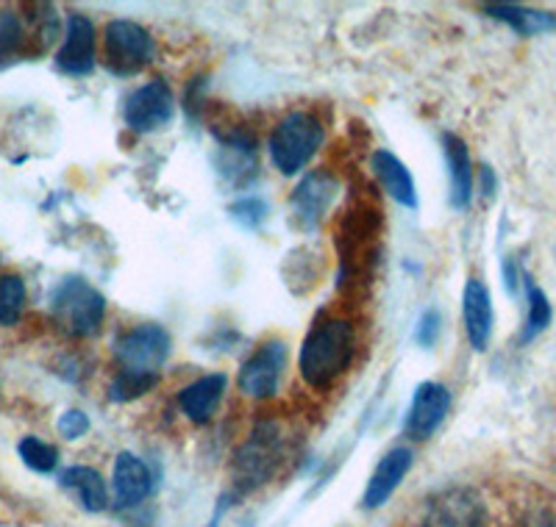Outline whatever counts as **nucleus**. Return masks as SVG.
Returning a JSON list of instances; mask_svg holds the SVG:
<instances>
[{
	"instance_id": "f257e3e1",
	"label": "nucleus",
	"mask_w": 556,
	"mask_h": 527,
	"mask_svg": "<svg viewBox=\"0 0 556 527\" xmlns=\"http://www.w3.org/2000/svg\"><path fill=\"white\" fill-rule=\"evenodd\" d=\"M354 356L356 327L342 317H329V320L315 322L306 333L301 356H298V372L309 389L326 391L345 375Z\"/></svg>"
},
{
	"instance_id": "f03ea898",
	"label": "nucleus",
	"mask_w": 556,
	"mask_h": 527,
	"mask_svg": "<svg viewBox=\"0 0 556 527\" xmlns=\"http://www.w3.org/2000/svg\"><path fill=\"white\" fill-rule=\"evenodd\" d=\"M287 461V434L278 422L265 420L253 427L231 461L237 491H253L270 484Z\"/></svg>"
},
{
	"instance_id": "7ed1b4c3",
	"label": "nucleus",
	"mask_w": 556,
	"mask_h": 527,
	"mask_svg": "<svg viewBox=\"0 0 556 527\" xmlns=\"http://www.w3.org/2000/svg\"><path fill=\"white\" fill-rule=\"evenodd\" d=\"M51 317L56 327L73 339L96 336L106 317V297L81 275H70L51 292Z\"/></svg>"
},
{
	"instance_id": "20e7f679",
	"label": "nucleus",
	"mask_w": 556,
	"mask_h": 527,
	"mask_svg": "<svg viewBox=\"0 0 556 527\" xmlns=\"http://www.w3.org/2000/svg\"><path fill=\"white\" fill-rule=\"evenodd\" d=\"M323 145L320 119L309 112H290L281 117L267 139L270 162L281 176H298L309 167Z\"/></svg>"
},
{
	"instance_id": "39448f33",
	"label": "nucleus",
	"mask_w": 556,
	"mask_h": 527,
	"mask_svg": "<svg viewBox=\"0 0 556 527\" xmlns=\"http://www.w3.org/2000/svg\"><path fill=\"white\" fill-rule=\"evenodd\" d=\"M173 350V339L165 325L146 322L134 325L114 339V361L121 370L146 372V375H162V367L167 364Z\"/></svg>"
},
{
	"instance_id": "423d86ee",
	"label": "nucleus",
	"mask_w": 556,
	"mask_h": 527,
	"mask_svg": "<svg viewBox=\"0 0 556 527\" xmlns=\"http://www.w3.org/2000/svg\"><path fill=\"white\" fill-rule=\"evenodd\" d=\"M106 42V64L114 76H137L156 56V42L151 31L134 20H112L103 31Z\"/></svg>"
},
{
	"instance_id": "0eeeda50",
	"label": "nucleus",
	"mask_w": 556,
	"mask_h": 527,
	"mask_svg": "<svg viewBox=\"0 0 556 527\" xmlns=\"http://www.w3.org/2000/svg\"><path fill=\"white\" fill-rule=\"evenodd\" d=\"M176 117V94L165 78H153L142 83L126 98L123 119L134 133H153L170 126Z\"/></svg>"
},
{
	"instance_id": "6e6552de",
	"label": "nucleus",
	"mask_w": 556,
	"mask_h": 527,
	"mask_svg": "<svg viewBox=\"0 0 556 527\" xmlns=\"http://www.w3.org/2000/svg\"><path fill=\"white\" fill-rule=\"evenodd\" d=\"M287 361H290V352L281 339H273L260 345L251 352L245 364L240 367V375H237V386L245 397L253 400H267L278 391L281 386V377L287 372Z\"/></svg>"
},
{
	"instance_id": "1a4fd4ad",
	"label": "nucleus",
	"mask_w": 556,
	"mask_h": 527,
	"mask_svg": "<svg viewBox=\"0 0 556 527\" xmlns=\"http://www.w3.org/2000/svg\"><path fill=\"white\" fill-rule=\"evenodd\" d=\"M451 411V389L437 381L420 383L412 395L404 416V434L415 441H426L445 422Z\"/></svg>"
},
{
	"instance_id": "9d476101",
	"label": "nucleus",
	"mask_w": 556,
	"mask_h": 527,
	"mask_svg": "<svg viewBox=\"0 0 556 527\" xmlns=\"http://www.w3.org/2000/svg\"><path fill=\"white\" fill-rule=\"evenodd\" d=\"M337 192H340V181L329 176V172L315 170L301 178L290 195V206L292 214H295L298 228L315 231L323 222V217H326V211L334 206Z\"/></svg>"
},
{
	"instance_id": "9b49d317",
	"label": "nucleus",
	"mask_w": 556,
	"mask_h": 527,
	"mask_svg": "<svg viewBox=\"0 0 556 527\" xmlns=\"http://www.w3.org/2000/svg\"><path fill=\"white\" fill-rule=\"evenodd\" d=\"M484 502L470 489H445L429 502L424 527H484Z\"/></svg>"
},
{
	"instance_id": "f8f14e48",
	"label": "nucleus",
	"mask_w": 556,
	"mask_h": 527,
	"mask_svg": "<svg viewBox=\"0 0 556 527\" xmlns=\"http://www.w3.org/2000/svg\"><path fill=\"white\" fill-rule=\"evenodd\" d=\"M56 67L67 76H89L96 69V26L87 14H70Z\"/></svg>"
},
{
	"instance_id": "ddd939ff",
	"label": "nucleus",
	"mask_w": 556,
	"mask_h": 527,
	"mask_svg": "<svg viewBox=\"0 0 556 527\" xmlns=\"http://www.w3.org/2000/svg\"><path fill=\"white\" fill-rule=\"evenodd\" d=\"M462 320H465V333L473 350L484 352L493 336V297L481 278H468L465 292H462Z\"/></svg>"
},
{
	"instance_id": "4468645a",
	"label": "nucleus",
	"mask_w": 556,
	"mask_h": 527,
	"mask_svg": "<svg viewBox=\"0 0 556 527\" xmlns=\"http://www.w3.org/2000/svg\"><path fill=\"white\" fill-rule=\"evenodd\" d=\"M228 389V375L223 372H208L201 375L198 381L187 383L181 391H178V409L195 425H206L212 422V416L220 409L223 397Z\"/></svg>"
},
{
	"instance_id": "2eb2a0df",
	"label": "nucleus",
	"mask_w": 556,
	"mask_h": 527,
	"mask_svg": "<svg viewBox=\"0 0 556 527\" xmlns=\"http://www.w3.org/2000/svg\"><path fill=\"white\" fill-rule=\"evenodd\" d=\"M112 489L121 509H137L139 502H146L153 494V475L146 461L134 452H121L114 461Z\"/></svg>"
},
{
	"instance_id": "dca6fc26",
	"label": "nucleus",
	"mask_w": 556,
	"mask_h": 527,
	"mask_svg": "<svg viewBox=\"0 0 556 527\" xmlns=\"http://www.w3.org/2000/svg\"><path fill=\"white\" fill-rule=\"evenodd\" d=\"M412 464H415V452L409 447H392V450L384 452V459L379 461L376 472L367 480V489L362 502H365V509H381L395 489L401 486L406 475H409Z\"/></svg>"
},
{
	"instance_id": "f3484780",
	"label": "nucleus",
	"mask_w": 556,
	"mask_h": 527,
	"mask_svg": "<svg viewBox=\"0 0 556 527\" xmlns=\"http://www.w3.org/2000/svg\"><path fill=\"white\" fill-rule=\"evenodd\" d=\"M443 151H445V164H448L451 206L468 208L470 197H473V162H470L468 145H465V139H459L456 133H445Z\"/></svg>"
},
{
	"instance_id": "a211bd4d",
	"label": "nucleus",
	"mask_w": 556,
	"mask_h": 527,
	"mask_svg": "<svg viewBox=\"0 0 556 527\" xmlns=\"http://www.w3.org/2000/svg\"><path fill=\"white\" fill-rule=\"evenodd\" d=\"M370 164H374L376 178H379V183L384 187V192L392 197V201L404 208H417L415 178H412L409 167H406L395 153L376 151L374 158H370Z\"/></svg>"
},
{
	"instance_id": "6ab92c4d",
	"label": "nucleus",
	"mask_w": 556,
	"mask_h": 527,
	"mask_svg": "<svg viewBox=\"0 0 556 527\" xmlns=\"http://www.w3.org/2000/svg\"><path fill=\"white\" fill-rule=\"evenodd\" d=\"M59 484L64 489H70L78 497L84 509L92 511V514H101L109 505V489L103 484L101 472L92 470V466H70V470L62 472Z\"/></svg>"
},
{
	"instance_id": "aec40b11",
	"label": "nucleus",
	"mask_w": 556,
	"mask_h": 527,
	"mask_svg": "<svg viewBox=\"0 0 556 527\" xmlns=\"http://www.w3.org/2000/svg\"><path fill=\"white\" fill-rule=\"evenodd\" d=\"M484 12L506 23L513 31L523 34V37H534V34H545L556 28V14L534 12V9L515 7V3H490V7H484Z\"/></svg>"
},
{
	"instance_id": "412c9836",
	"label": "nucleus",
	"mask_w": 556,
	"mask_h": 527,
	"mask_svg": "<svg viewBox=\"0 0 556 527\" xmlns=\"http://www.w3.org/2000/svg\"><path fill=\"white\" fill-rule=\"evenodd\" d=\"M523 281H526V300H529V314H526V327H523V336H520V342H523V345H529L531 339H538L540 333L551 325V317H554V311H551L548 297H545V292L540 290L538 283L531 281L529 275H526Z\"/></svg>"
},
{
	"instance_id": "4be33fe9",
	"label": "nucleus",
	"mask_w": 556,
	"mask_h": 527,
	"mask_svg": "<svg viewBox=\"0 0 556 527\" xmlns=\"http://www.w3.org/2000/svg\"><path fill=\"white\" fill-rule=\"evenodd\" d=\"M162 383V375H146V372H128L121 370L109 383V400L112 402H131L146 397Z\"/></svg>"
},
{
	"instance_id": "5701e85b",
	"label": "nucleus",
	"mask_w": 556,
	"mask_h": 527,
	"mask_svg": "<svg viewBox=\"0 0 556 527\" xmlns=\"http://www.w3.org/2000/svg\"><path fill=\"white\" fill-rule=\"evenodd\" d=\"M26 308V283L20 275H0V325H14Z\"/></svg>"
},
{
	"instance_id": "b1692460",
	"label": "nucleus",
	"mask_w": 556,
	"mask_h": 527,
	"mask_svg": "<svg viewBox=\"0 0 556 527\" xmlns=\"http://www.w3.org/2000/svg\"><path fill=\"white\" fill-rule=\"evenodd\" d=\"M228 217H231V222L240 226L242 231H260L267 222V217H270V206H267L265 197L248 195L228 206Z\"/></svg>"
},
{
	"instance_id": "393cba45",
	"label": "nucleus",
	"mask_w": 556,
	"mask_h": 527,
	"mask_svg": "<svg viewBox=\"0 0 556 527\" xmlns=\"http://www.w3.org/2000/svg\"><path fill=\"white\" fill-rule=\"evenodd\" d=\"M17 452H20V459H23V464H26L28 470L39 472V475H48V472H53L59 466L56 447L37 439V436H26V439L17 445Z\"/></svg>"
},
{
	"instance_id": "a878e982",
	"label": "nucleus",
	"mask_w": 556,
	"mask_h": 527,
	"mask_svg": "<svg viewBox=\"0 0 556 527\" xmlns=\"http://www.w3.org/2000/svg\"><path fill=\"white\" fill-rule=\"evenodd\" d=\"M440 331H443V317H440V308H426L415 327V339L420 347H434L440 339Z\"/></svg>"
},
{
	"instance_id": "bb28decb",
	"label": "nucleus",
	"mask_w": 556,
	"mask_h": 527,
	"mask_svg": "<svg viewBox=\"0 0 556 527\" xmlns=\"http://www.w3.org/2000/svg\"><path fill=\"white\" fill-rule=\"evenodd\" d=\"M56 430H59V434H62L67 441L81 439V436L89 430V416L84 414V411H78V409L64 411V414L59 416V422H56Z\"/></svg>"
},
{
	"instance_id": "cd10ccee",
	"label": "nucleus",
	"mask_w": 556,
	"mask_h": 527,
	"mask_svg": "<svg viewBox=\"0 0 556 527\" xmlns=\"http://www.w3.org/2000/svg\"><path fill=\"white\" fill-rule=\"evenodd\" d=\"M515 527H556V519H554V514H551V511L531 509V511H526L523 516H520L518 525H515Z\"/></svg>"
},
{
	"instance_id": "c85d7f7f",
	"label": "nucleus",
	"mask_w": 556,
	"mask_h": 527,
	"mask_svg": "<svg viewBox=\"0 0 556 527\" xmlns=\"http://www.w3.org/2000/svg\"><path fill=\"white\" fill-rule=\"evenodd\" d=\"M479 176H481V192H484V197H493L495 195V176H493V170H490L486 164H481Z\"/></svg>"
},
{
	"instance_id": "c756f323",
	"label": "nucleus",
	"mask_w": 556,
	"mask_h": 527,
	"mask_svg": "<svg viewBox=\"0 0 556 527\" xmlns=\"http://www.w3.org/2000/svg\"><path fill=\"white\" fill-rule=\"evenodd\" d=\"M212 527H217V522H212Z\"/></svg>"
}]
</instances>
